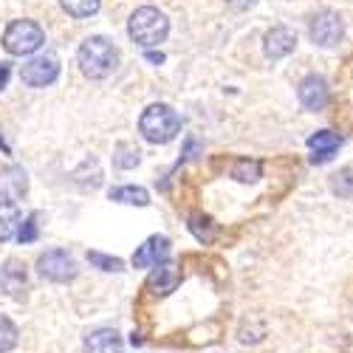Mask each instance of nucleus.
I'll return each mask as SVG.
<instances>
[{
    "label": "nucleus",
    "mask_w": 353,
    "mask_h": 353,
    "mask_svg": "<svg viewBox=\"0 0 353 353\" xmlns=\"http://www.w3.org/2000/svg\"><path fill=\"white\" fill-rule=\"evenodd\" d=\"M77 60H79V68L85 77L105 79L119 68V51H116V46L108 37H88L79 46Z\"/></svg>",
    "instance_id": "1"
},
{
    "label": "nucleus",
    "mask_w": 353,
    "mask_h": 353,
    "mask_svg": "<svg viewBox=\"0 0 353 353\" xmlns=\"http://www.w3.org/2000/svg\"><path fill=\"white\" fill-rule=\"evenodd\" d=\"M128 34L133 43H139L141 48H156L159 43L167 40L170 34V20L164 12H159L156 6H141L130 14L128 23Z\"/></svg>",
    "instance_id": "2"
},
{
    "label": "nucleus",
    "mask_w": 353,
    "mask_h": 353,
    "mask_svg": "<svg viewBox=\"0 0 353 353\" xmlns=\"http://www.w3.org/2000/svg\"><path fill=\"white\" fill-rule=\"evenodd\" d=\"M179 130H181L179 113H175L170 105H161V102L144 108L141 119H139V133H141L147 141H153V144H167V141H172L175 136H179Z\"/></svg>",
    "instance_id": "3"
},
{
    "label": "nucleus",
    "mask_w": 353,
    "mask_h": 353,
    "mask_svg": "<svg viewBox=\"0 0 353 353\" xmlns=\"http://www.w3.org/2000/svg\"><path fill=\"white\" fill-rule=\"evenodd\" d=\"M46 43L43 28L34 20H14L6 34H3V48L14 57H26V54H34L40 46Z\"/></svg>",
    "instance_id": "4"
},
{
    "label": "nucleus",
    "mask_w": 353,
    "mask_h": 353,
    "mask_svg": "<svg viewBox=\"0 0 353 353\" xmlns=\"http://www.w3.org/2000/svg\"><path fill=\"white\" fill-rule=\"evenodd\" d=\"M57 77H60V60H57V54H51V51L32 57V60L20 68V79L32 88H46Z\"/></svg>",
    "instance_id": "5"
},
{
    "label": "nucleus",
    "mask_w": 353,
    "mask_h": 353,
    "mask_svg": "<svg viewBox=\"0 0 353 353\" xmlns=\"http://www.w3.org/2000/svg\"><path fill=\"white\" fill-rule=\"evenodd\" d=\"M37 269L51 283H68V280L77 277V260L63 249H51V252L40 254Z\"/></svg>",
    "instance_id": "6"
},
{
    "label": "nucleus",
    "mask_w": 353,
    "mask_h": 353,
    "mask_svg": "<svg viewBox=\"0 0 353 353\" xmlns=\"http://www.w3.org/2000/svg\"><path fill=\"white\" fill-rule=\"evenodd\" d=\"M308 34L316 46L322 48H334L339 46L342 34H345V26H342V17L336 12H319L314 20H311V28H308Z\"/></svg>",
    "instance_id": "7"
},
{
    "label": "nucleus",
    "mask_w": 353,
    "mask_h": 353,
    "mask_svg": "<svg viewBox=\"0 0 353 353\" xmlns=\"http://www.w3.org/2000/svg\"><path fill=\"white\" fill-rule=\"evenodd\" d=\"M170 254V241L164 238V234H153V238H147L136 254H133V266L136 269H150V266H159V263H164Z\"/></svg>",
    "instance_id": "8"
},
{
    "label": "nucleus",
    "mask_w": 353,
    "mask_h": 353,
    "mask_svg": "<svg viewBox=\"0 0 353 353\" xmlns=\"http://www.w3.org/2000/svg\"><path fill=\"white\" fill-rule=\"evenodd\" d=\"M297 94H300V102L305 110H322L328 105V85L322 77H305L297 88Z\"/></svg>",
    "instance_id": "9"
},
{
    "label": "nucleus",
    "mask_w": 353,
    "mask_h": 353,
    "mask_svg": "<svg viewBox=\"0 0 353 353\" xmlns=\"http://www.w3.org/2000/svg\"><path fill=\"white\" fill-rule=\"evenodd\" d=\"M179 283H181L179 266H172V263H159V269H153L150 280H147V288H150L156 297H167V294H172L179 288Z\"/></svg>",
    "instance_id": "10"
},
{
    "label": "nucleus",
    "mask_w": 353,
    "mask_h": 353,
    "mask_svg": "<svg viewBox=\"0 0 353 353\" xmlns=\"http://www.w3.org/2000/svg\"><path fill=\"white\" fill-rule=\"evenodd\" d=\"M339 144H342V136L339 133H331V130H319L308 139V147H311V161L314 164H325L334 159V153L339 150Z\"/></svg>",
    "instance_id": "11"
},
{
    "label": "nucleus",
    "mask_w": 353,
    "mask_h": 353,
    "mask_svg": "<svg viewBox=\"0 0 353 353\" xmlns=\"http://www.w3.org/2000/svg\"><path fill=\"white\" fill-rule=\"evenodd\" d=\"M294 46H297V34H294L291 28H285V26H274L272 32L266 34V46H263V48H266V57L280 60V57L294 51Z\"/></svg>",
    "instance_id": "12"
},
{
    "label": "nucleus",
    "mask_w": 353,
    "mask_h": 353,
    "mask_svg": "<svg viewBox=\"0 0 353 353\" xmlns=\"http://www.w3.org/2000/svg\"><path fill=\"white\" fill-rule=\"evenodd\" d=\"M85 353H122V336L113 328H97L85 336Z\"/></svg>",
    "instance_id": "13"
},
{
    "label": "nucleus",
    "mask_w": 353,
    "mask_h": 353,
    "mask_svg": "<svg viewBox=\"0 0 353 353\" xmlns=\"http://www.w3.org/2000/svg\"><path fill=\"white\" fill-rule=\"evenodd\" d=\"M28 190V179L23 167H9L3 175H0V198L3 201H17L20 195H26Z\"/></svg>",
    "instance_id": "14"
},
{
    "label": "nucleus",
    "mask_w": 353,
    "mask_h": 353,
    "mask_svg": "<svg viewBox=\"0 0 353 353\" xmlns=\"http://www.w3.org/2000/svg\"><path fill=\"white\" fill-rule=\"evenodd\" d=\"M28 283V274H26V266L20 260H9L3 269H0V288H3L6 294H12V297H17V294L26 288Z\"/></svg>",
    "instance_id": "15"
},
{
    "label": "nucleus",
    "mask_w": 353,
    "mask_h": 353,
    "mask_svg": "<svg viewBox=\"0 0 353 353\" xmlns=\"http://www.w3.org/2000/svg\"><path fill=\"white\" fill-rule=\"evenodd\" d=\"M17 226H20V210H17V203L0 198V243L14 238Z\"/></svg>",
    "instance_id": "16"
},
{
    "label": "nucleus",
    "mask_w": 353,
    "mask_h": 353,
    "mask_svg": "<svg viewBox=\"0 0 353 353\" xmlns=\"http://www.w3.org/2000/svg\"><path fill=\"white\" fill-rule=\"evenodd\" d=\"M108 195H110V201L133 203V207H147V203H150V195H147V190L144 187H133V184L130 187H116Z\"/></svg>",
    "instance_id": "17"
},
{
    "label": "nucleus",
    "mask_w": 353,
    "mask_h": 353,
    "mask_svg": "<svg viewBox=\"0 0 353 353\" xmlns=\"http://www.w3.org/2000/svg\"><path fill=\"white\" fill-rule=\"evenodd\" d=\"M141 161V153H139V147L136 144H119L113 150V164L119 167V170H130V167H136Z\"/></svg>",
    "instance_id": "18"
},
{
    "label": "nucleus",
    "mask_w": 353,
    "mask_h": 353,
    "mask_svg": "<svg viewBox=\"0 0 353 353\" xmlns=\"http://www.w3.org/2000/svg\"><path fill=\"white\" fill-rule=\"evenodd\" d=\"M102 0H60V6L71 14V17H91L99 12Z\"/></svg>",
    "instance_id": "19"
},
{
    "label": "nucleus",
    "mask_w": 353,
    "mask_h": 353,
    "mask_svg": "<svg viewBox=\"0 0 353 353\" xmlns=\"http://www.w3.org/2000/svg\"><path fill=\"white\" fill-rule=\"evenodd\" d=\"M17 345V328L9 316L0 314V353H9Z\"/></svg>",
    "instance_id": "20"
},
{
    "label": "nucleus",
    "mask_w": 353,
    "mask_h": 353,
    "mask_svg": "<svg viewBox=\"0 0 353 353\" xmlns=\"http://www.w3.org/2000/svg\"><path fill=\"white\" fill-rule=\"evenodd\" d=\"M331 190L339 195V198H353V170H339L334 179H331Z\"/></svg>",
    "instance_id": "21"
},
{
    "label": "nucleus",
    "mask_w": 353,
    "mask_h": 353,
    "mask_svg": "<svg viewBox=\"0 0 353 353\" xmlns=\"http://www.w3.org/2000/svg\"><path fill=\"white\" fill-rule=\"evenodd\" d=\"M232 179H238V181H243V184L257 181V179H260V164H257V161H238V164L232 167Z\"/></svg>",
    "instance_id": "22"
},
{
    "label": "nucleus",
    "mask_w": 353,
    "mask_h": 353,
    "mask_svg": "<svg viewBox=\"0 0 353 353\" xmlns=\"http://www.w3.org/2000/svg\"><path fill=\"white\" fill-rule=\"evenodd\" d=\"M88 260H91V266H97L102 272H122L125 269V263L119 257H108V254H99V252H91Z\"/></svg>",
    "instance_id": "23"
},
{
    "label": "nucleus",
    "mask_w": 353,
    "mask_h": 353,
    "mask_svg": "<svg viewBox=\"0 0 353 353\" xmlns=\"http://www.w3.org/2000/svg\"><path fill=\"white\" fill-rule=\"evenodd\" d=\"M190 229L195 232L198 241H210V238H212V221L203 218V215H192V218H190Z\"/></svg>",
    "instance_id": "24"
},
{
    "label": "nucleus",
    "mask_w": 353,
    "mask_h": 353,
    "mask_svg": "<svg viewBox=\"0 0 353 353\" xmlns=\"http://www.w3.org/2000/svg\"><path fill=\"white\" fill-rule=\"evenodd\" d=\"M17 241H20V243H34V241H37V223H34V215H32V218H26V223H23L20 232H17Z\"/></svg>",
    "instance_id": "25"
},
{
    "label": "nucleus",
    "mask_w": 353,
    "mask_h": 353,
    "mask_svg": "<svg viewBox=\"0 0 353 353\" xmlns=\"http://www.w3.org/2000/svg\"><path fill=\"white\" fill-rule=\"evenodd\" d=\"M6 79H9V68H6V65H0V88L6 85Z\"/></svg>",
    "instance_id": "26"
},
{
    "label": "nucleus",
    "mask_w": 353,
    "mask_h": 353,
    "mask_svg": "<svg viewBox=\"0 0 353 353\" xmlns=\"http://www.w3.org/2000/svg\"><path fill=\"white\" fill-rule=\"evenodd\" d=\"M147 60H150V63H161L164 57H161V54H153V51H150V54H147Z\"/></svg>",
    "instance_id": "27"
}]
</instances>
